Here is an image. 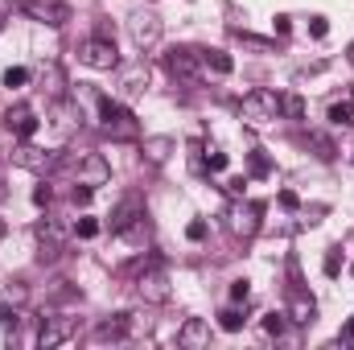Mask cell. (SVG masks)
Returning a JSON list of instances; mask_svg holds the SVG:
<instances>
[{
    "instance_id": "1",
    "label": "cell",
    "mask_w": 354,
    "mask_h": 350,
    "mask_svg": "<svg viewBox=\"0 0 354 350\" xmlns=\"http://www.w3.org/2000/svg\"><path fill=\"white\" fill-rule=\"evenodd\" d=\"M99 120H103V132H107L111 140H132V136H136V116H132L124 103L107 99V95H99Z\"/></svg>"
},
{
    "instance_id": "2",
    "label": "cell",
    "mask_w": 354,
    "mask_h": 350,
    "mask_svg": "<svg viewBox=\"0 0 354 350\" xmlns=\"http://www.w3.org/2000/svg\"><path fill=\"white\" fill-rule=\"evenodd\" d=\"M79 62L91 66V71H115V66H120V50H115V42L107 37V29H99L95 37H87V42L79 46Z\"/></svg>"
},
{
    "instance_id": "3",
    "label": "cell",
    "mask_w": 354,
    "mask_h": 350,
    "mask_svg": "<svg viewBox=\"0 0 354 350\" xmlns=\"http://www.w3.org/2000/svg\"><path fill=\"white\" fill-rule=\"evenodd\" d=\"M239 116L248 120V124H272L276 116H280V95L276 91H268V87H256V91H248L243 95V103H239Z\"/></svg>"
},
{
    "instance_id": "4",
    "label": "cell",
    "mask_w": 354,
    "mask_h": 350,
    "mask_svg": "<svg viewBox=\"0 0 354 350\" xmlns=\"http://www.w3.org/2000/svg\"><path fill=\"white\" fill-rule=\"evenodd\" d=\"M128 33H132V42H136V50H157L161 46V33H165V21L157 17V12H132V21H128Z\"/></svg>"
},
{
    "instance_id": "5",
    "label": "cell",
    "mask_w": 354,
    "mask_h": 350,
    "mask_svg": "<svg viewBox=\"0 0 354 350\" xmlns=\"http://www.w3.org/2000/svg\"><path fill=\"white\" fill-rule=\"evenodd\" d=\"M145 227V202L136 194H128L115 210H111V235H136Z\"/></svg>"
},
{
    "instance_id": "6",
    "label": "cell",
    "mask_w": 354,
    "mask_h": 350,
    "mask_svg": "<svg viewBox=\"0 0 354 350\" xmlns=\"http://www.w3.org/2000/svg\"><path fill=\"white\" fill-rule=\"evenodd\" d=\"M136 293L149 301V305H165L169 301V276L161 268H145L140 280H136Z\"/></svg>"
},
{
    "instance_id": "7",
    "label": "cell",
    "mask_w": 354,
    "mask_h": 350,
    "mask_svg": "<svg viewBox=\"0 0 354 350\" xmlns=\"http://www.w3.org/2000/svg\"><path fill=\"white\" fill-rule=\"evenodd\" d=\"M75 330H79V326H75V317H62V313H58V317H46V322H41L37 342H41L46 350L62 347V342H71V338H75Z\"/></svg>"
},
{
    "instance_id": "8",
    "label": "cell",
    "mask_w": 354,
    "mask_h": 350,
    "mask_svg": "<svg viewBox=\"0 0 354 350\" xmlns=\"http://www.w3.org/2000/svg\"><path fill=\"white\" fill-rule=\"evenodd\" d=\"M25 12H29L33 21H41V25H54V29L71 21V8L58 4V0H25Z\"/></svg>"
},
{
    "instance_id": "9",
    "label": "cell",
    "mask_w": 354,
    "mask_h": 350,
    "mask_svg": "<svg viewBox=\"0 0 354 350\" xmlns=\"http://www.w3.org/2000/svg\"><path fill=\"white\" fill-rule=\"evenodd\" d=\"M260 214H264V202H243V206H235V210H231V231L243 235V239H252V235L260 231Z\"/></svg>"
},
{
    "instance_id": "10",
    "label": "cell",
    "mask_w": 354,
    "mask_h": 350,
    "mask_svg": "<svg viewBox=\"0 0 354 350\" xmlns=\"http://www.w3.org/2000/svg\"><path fill=\"white\" fill-rule=\"evenodd\" d=\"M4 128H8L12 136L29 140V136L37 132V116H33V107H29V103H17V107H8V111H4Z\"/></svg>"
},
{
    "instance_id": "11",
    "label": "cell",
    "mask_w": 354,
    "mask_h": 350,
    "mask_svg": "<svg viewBox=\"0 0 354 350\" xmlns=\"http://www.w3.org/2000/svg\"><path fill=\"white\" fill-rule=\"evenodd\" d=\"M177 347H185V350L210 347V326H206L202 317H185L181 330H177Z\"/></svg>"
},
{
    "instance_id": "12",
    "label": "cell",
    "mask_w": 354,
    "mask_h": 350,
    "mask_svg": "<svg viewBox=\"0 0 354 350\" xmlns=\"http://www.w3.org/2000/svg\"><path fill=\"white\" fill-rule=\"evenodd\" d=\"M12 161H17L21 169H37V174H46V169H54V165H58V157H50V153H41V149H33V145L12 149Z\"/></svg>"
},
{
    "instance_id": "13",
    "label": "cell",
    "mask_w": 354,
    "mask_h": 350,
    "mask_svg": "<svg viewBox=\"0 0 354 350\" xmlns=\"http://www.w3.org/2000/svg\"><path fill=\"white\" fill-rule=\"evenodd\" d=\"M111 177V165L99 157V153H83V161H79V181L83 185H103Z\"/></svg>"
},
{
    "instance_id": "14",
    "label": "cell",
    "mask_w": 354,
    "mask_h": 350,
    "mask_svg": "<svg viewBox=\"0 0 354 350\" xmlns=\"http://www.w3.org/2000/svg\"><path fill=\"white\" fill-rule=\"evenodd\" d=\"M165 66H169V75L174 79H198V54L194 50H169V58H165Z\"/></svg>"
},
{
    "instance_id": "15",
    "label": "cell",
    "mask_w": 354,
    "mask_h": 350,
    "mask_svg": "<svg viewBox=\"0 0 354 350\" xmlns=\"http://www.w3.org/2000/svg\"><path fill=\"white\" fill-rule=\"evenodd\" d=\"M313 313H317V301H313L309 293H292V301H288V322L309 326V322H313Z\"/></svg>"
},
{
    "instance_id": "16",
    "label": "cell",
    "mask_w": 354,
    "mask_h": 350,
    "mask_svg": "<svg viewBox=\"0 0 354 350\" xmlns=\"http://www.w3.org/2000/svg\"><path fill=\"white\" fill-rule=\"evenodd\" d=\"M174 136H149V140H145V161H149V165H165V161H169V157H174Z\"/></svg>"
},
{
    "instance_id": "17",
    "label": "cell",
    "mask_w": 354,
    "mask_h": 350,
    "mask_svg": "<svg viewBox=\"0 0 354 350\" xmlns=\"http://www.w3.org/2000/svg\"><path fill=\"white\" fill-rule=\"evenodd\" d=\"M128 317L120 313V317H111V322H99L95 326V338H103V342H120V338H128Z\"/></svg>"
},
{
    "instance_id": "18",
    "label": "cell",
    "mask_w": 354,
    "mask_h": 350,
    "mask_svg": "<svg viewBox=\"0 0 354 350\" xmlns=\"http://www.w3.org/2000/svg\"><path fill=\"white\" fill-rule=\"evenodd\" d=\"M202 62H206V66H210L214 75H231V71H235L231 54H223V50H206V54H202Z\"/></svg>"
},
{
    "instance_id": "19",
    "label": "cell",
    "mask_w": 354,
    "mask_h": 350,
    "mask_svg": "<svg viewBox=\"0 0 354 350\" xmlns=\"http://www.w3.org/2000/svg\"><path fill=\"white\" fill-rule=\"evenodd\" d=\"M330 124H338V128L354 124V103H351V99H342V103H330Z\"/></svg>"
},
{
    "instance_id": "20",
    "label": "cell",
    "mask_w": 354,
    "mask_h": 350,
    "mask_svg": "<svg viewBox=\"0 0 354 350\" xmlns=\"http://www.w3.org/2000/svg\"><path fill=\"white\" fill-rule=\"evenodd\" d=\"M280 116L305 120V99H301V95H280Z\"/></svg>"
},
{
    "instance_id": "21",
    "label": "cell",
    "mask_w": 354,
    "mask_h": 350,
    "mask_svg": "<svg viewBox=\"0 0 354 350\" xmlns=\"http://www.w3.org/2000/svg\"><path fill=\"white\" fill-rule=\"evenodd\" d=\"M243 322H248V317H243V313H239V309H235V305H231V309H223V313H218V326H223V330H227V334H239V330H243Z\"/></svg>"
},
{
    "instance_id": "22",
    "label": "cell",
    "mask_w": 354,
    "mask_h": 350,
    "mask_svg": "<svg viewBox=\"0 0 354 350\" xmlns=\"http://www.w3.org/2000/svg\"><path fill=\"white\" fill-rule=\"evenodd\" d=\"M248 174H252V177H268V174H272V161H268V153H260V149H256V153L248 157Z\"/></svg>"
},
{
    "instance_id": "23",
    "label": "cell",
    "mask_w": 354,
    "mask_h": 350,
    "mask_svg": "<svg viewBox=\"0 0 354 350\" xmlns=\"http://www.w3.org/2000/svg\"><path fill=\"white\" fill-rule=\"evenodd\" d=\"M227 297H231V305H248V297H252V280H231Z\"/></svg>"
},
{
    "instance_id": "24",
    "label": "cell",
    "mask_w": 354,
    "mask_h": 350,
    "mask_svg": "<svg viewBox=\"0 0 354 350\" xmlns=\"http://www.w3.org/2000/svg\"><path fill=\"white\" fill-rule=\"evenodd\" d=\"M0 83H4V87H25V83H29V71H25V66H8Z\"/></svg>"
},
{
    "instance_id": "25",
    "label": "cell",
    "mask_w": 354,
    "mask_h": 350,
    "mask_svg": "<svg viewBox=\"0 0 354 350\" xmlns=\"http://www.w3.org/2000/svg\"><path fill=\"white\" fill-rule=\"evenodd\" d=\"M284 326H288V313H268L264 317V330L268 334H276V338L284 334Z\"/></svg>"
},
{
    "instance_id": "26",
    "label": "cell",
    "mask_w": 354,
    "mask_h": 350,
    "mask_svg": "<svg viewBox=\"0 0 354 350\" xmlns=\"http://www.w3.org/2000/svg\"><path fill=\"white\" fill-rule=\"evenodd\" d=\"M342 272V248H330L326 252V276H338Z\"/></svg>"
},
{
    "instance_id": "27",
    "label": "cell",
    "mask_w": 354,
    "mask_h": 350,
    "mask_svg": "<svg viewBox=\"0 0 354 350\" xmlns=\"http://www.w3.org/2000/svg\"><path fill=\"white\" fill-rule=\"evenodd\" d=\"M75 235H79V239H95V235H99V223H95V219H79V223H75Z\"/></svg>"
},
{
    "instance_id": "28",
    "label": "cell",
    "mask_w": 354,
    "mask_h": 350,
    "mask_svg": "<svg viewBox=\"0 0 354 350\" xmlns=\"http://www.w3.org/2000/svg\"><path fill=\"white\" fill-rule=\"evenodd\" d=\"M206 165H210V174H223V169L231 165V157H227V153H218V149H210V157H206Z\"/></svg>"
},
{
    "instance_id": "29",
    "label": "cell",
    "mask_w": 354,
    "mask_h": 350,
    "mask_svg": "<svg viewBox=\"0 0 354 350\" xmlns=\"http://www.w3.org/2000/svg\"><path fill=\"white\" fill-rule=\"evenodd\" d=\"M309 140H313V149H317V157H322V161H334V145H330L326 136H309Z\"/></svg>"
},
{
    "instance_id": "30",
    "label": "cell",
    "mask_w": 354,
    "mask_h": 350,
    "mask_svg": "<svg viewBox=\"0 0 354 350\" xmlns=\"http://www.w3.org/2000/svg\"><path fill=\"white\" fill-rule=\"evenodd\" d=\"M91 198H95V185H83V181H79V185H75V206H87Z\"/></svg>"
},
{
    "instance_id": "31",
    "label": "cell",
    "mask_w": 354,
    "mask_h": 350,
    "mask_svg": "<svg viewBox=\"0 0 354 350\" xmlns=\"http://www.w3.org/2000/svg\"><path fill=\"white\" fill-rule=\"evenodd\" d=\"M185 235H189L194 243H202V239H206V223H202V219H194V223L185 227Z\"/></svg>"
},
{
    "instance_id": "32",
    "label": "cell",
    "mask_w": 354,
    "mask_h": 350,
    "mask_svg": "<svg viewBox=\"0 0 354 350\" xmlns=\"http://www.w3.org/2000/svg\"><path fill=\"white\" fill-rule=\"evenodd\" d=\"M309 33H313V37H326V33H330V21H326V17H313V21H309Z\"/></svg>"
},
{
    "instance_id": "33",
    "label": "cell",
    "mask_w": 354,
    "mask_h": 350,
    "mask_svg": "<svg viewBox=\"0 0 354 350\" xmlns=\"http://www.w3.org/2000/svg\"><path fill=\"white\" fill-rule=\"evenodd\" d=\"M50 198H54V190H50V185L41 181V185L33 190V202H37V206H50Z\"/></svg>"
},
{
    "instance_id": "34",
    "label": "cell",
    "mask_w": 354,
    "mask_h": 350,
    "mask_svg": "<svg viewBox=\"0 0 354 350\" xmlns=\"http://www.w3.org/2000/svg\"><path fill=\"white\" fill-rule=\"evenodd\" d=\"M280 206H288V210H297V206H301V198H297L292 190H284V194H280Z\"/></svg>"
},
{
    "instance_id": "35",
    "label": "cell",
    "mask_w": 354,
    "mask_h": 350,
    "mask_svg": "<svg viewBox=\"0 0 354 350\" xmlns=\"http://www.w3.org/2000/svg\"><path fill=\"white\" fill-rule=\"evenodd\" d=\"M0 322H4V326H8V330H17V313H12V309H8V305H0Z\"/></svg>"
},
{
    "instance_id": "36",
    "label": "cell",
    "mask_w": 354,
    "mask_h": 350,
    "mask_svg": "<svg viewBox=\"0 0 354 350\" xmlns=\"http://www.w3.org/2000/svg\"><path fill=\"white\" fill-rule=\"evenodd\" d=\"M243 185H248V177H231V181H227L231 194H243Z\"/></svg>"
},
{
    "instance_id": "37",
    "label": "cell",
    "mask_w": 354,
    "mask_h": 350,
    "mask_svg": "<svg viewBox=\"0 0 354 350\" xmlns=\"http://www.w3.org/2000/svg\"><path fill=\"white\" fill-rule=\"evenodd\" d=\"M342 342H354V317L342 326Z\"/></svg>"
},
{
    "instance_id": "38",
    "label": "cell",
    "mask_w": 354,
    "mask_h": 350,
    "mask_svg": "<svg viewBox=\"0 0 354 350\" xmlns=\"http://www.w3.org/2000/svg\"><path fill=\"white\" fill-rule=\"evenodd\" d=\"M0 243H4V219H0Z\"/></svg>"
},
{
    "instance_id": "39",
    "label": "cell",
    "mask_w": 354,
    "mask_h": 350,
    "mask_svg": "<svg viewBox=\"0 0 354 350\" xmlns=\"http://www.w3.org/2000/svg\"><path fill=\"white\" fill-rule=\"evenodd\" d=\"M0 202H4V185H0Z\"/></svg>"
},
{
    "instance_id": "40",
    "label": "cell",
    "mask_w": 354,
    "mask_h": 350,
    "mask_svg": "<svg viewBox=\"0 0 354 350\" xmlns=\"http://www.w3.org/2000/svg\"><path fill=\"white\" fill-rule=\"evenodd\" d=\"M351 62H354V46H351Z\"/></svg>"
},
{
    "instance_id": "41",
    "label": "cell",
    "mask_w": 354,
    "mask_h": 350,
    "mask_svg": "<svg viewBox=\"0 0 354 350\" xmlns=\"http://www.w3.org/2000/svg\"><path fill=\"white\" fill-rule=\"evenodd\" d=\"M351 276H354V268H351Z\"/></svg>"
},
{
    "instance_id": "42",
    "label": "cell",
    "mask_w": 354,
    "mask_h": 350,
    "mask_svg": "<svg viewBox=\"0 0 354 350\" xmlns=\"http://www.w3.org/2000/svg\"><path fill=\"white\" fill-rule=\"evenodd\" d=\"M351 103H354V95H351Z\"/></svg>"
},
{
    "instance_id": "43",
    "label": "cell",
    "mask_w": 354,
    "mask_h": 350,
    "mask_svg": "<svg viewBox=\"0 0 354 350\" xmlns=\"http://www.w3.org/2000/svg\"><path fill=\"white\" fill-rule=\"evenodd\" d=\"M0 25H4V21H0Z\"/></svg>"
}]
</instances>
